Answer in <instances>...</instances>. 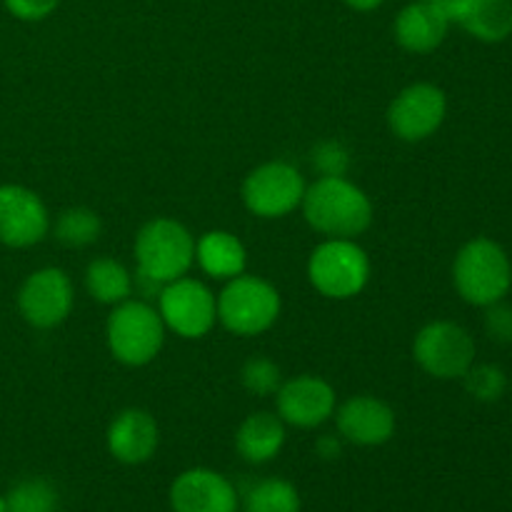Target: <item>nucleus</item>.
<instances>
[{"label": "nucleus", "instance_id": "bb28decb", "mask_svg": "<svg viewBox=\"0 0 512 512\" xmlns=\"http://www.w3.org/2000/svg\"><path fill=\"white\" fill-rule=\"evenodd\" d=\"M313 165L320 175H348L350 170V153L338 140H320L313 148Z\"/></svg>", "mask_w": 512, "mask_h": 512}, {"label": "nucleus", "instance_id": "aec40b11", "mask_svg": "<svg viewBox=\"0 0 512 512\" xmlns=\"http://www.w3.org/2000/svg\"><path fill=\"white\" fill-rule=\"evenodd\" d=\"M285 423L278 413H250L235 433V450L250 465H265L280 455L285 445Z\"/></svg>", "mask_w": 512, "mask_h": 512}, {"label": "nucleus", "instance_id": "c85d7f7f", "mask_svg": "<svg viewBox=\"0 0 512 512\" xmlns=\"http://www.w3.org/2000/svg\"><path fill=\"white\" fill-rule=\"evenodd\" d=\"M3 3L13 18L25 20V23H38V20L50 18L58 10L60 0H3Z\"/></svg>", "mask_w": 512, "mask_h": 512}, {"label": "nucleus", "instance_id": "2f4dec72", "mask_svg": "<svg viewBox=\"0 0 512 512\" xmlns=\"http://www.w3.org/2000/svg\"><path fill=\"white\" fill-rule=\"evenodd\" d=\"M0 512H8V508H5V498L0 495Z\"/></svg>", "mask_w": 512, "mask_h": 512}, {"label": "nucleus", "instance_id": "a211bd4d", "mask_svg": "<svg viewBox=\"0 0 512 512\" xmlns=\"http://www.w3.org/2000/svg\"><path fill=\"white\" fill-rule=\"evenodd\" d=\"M450 23L483 43H500L512 35V0H443Z\"/></svg>", "mask_w": 512, "mask_h": 512}, {"label": "nucleus", "instance_id": "cd10ccee", "mask_svg": "<svg viewBox=\"0 0 512 512\" xmlns=\"http://www.w3.org/2000/svg\"><path fill=\"white\" fill-rule=\"evenodd\" d=\"M485 330H488L490 338L500 345L512 343V305H505L503 300L488 305V313H485Z\"/></svg>", "mask_w": 512, "mask_h": 512}, {"label": "nucleus", "instance_id": "7ed1b4c3", "mask_svg": "<svg viewBox=\"0 0 512 512\" xmlns=\"http://www.w3.org/2000/svg\"><path fill=\"white\" fill-rule=\"evenodd\" d=\"M133 255L138 275L163 288L190 273L195 265V238L180 220L153 218L135 235Z\"/></svg>", "mask_w": 512, "mask_h": 512}, {"label": "nucleus", "instance_id": "423d86ee", "mask_svg": "<svg viewBox=\"0 0 512 512\" xmlns=\"http://www.w3.org/2000/svg\"><path fill=\"white\" fill-rule=\"evenodd\" d=\"M368 253L350 238H325L308 258V280L323 298L350 300L370 283Z\"/></svg>", "mask_w": 512, "mask_h": 512}, {"label": "nucleus", "instance_id": "9b49d317", "mask_svg": "<svg viewBox=\"0 0 512 512\" xmlns=\"http://www.w3.org/2000/svg\"><path fill=\"white\" fill-rule=\"evenodd\" d=\"M75 288L63 268H40L23 280L18 290V310L28 325L53 330L70 318Z\"/></svg>", "mask_w": 512, "mask_h": 512}, {"label": "nucleus", "instance_id": "4468645a", "mask_svg": "<svg viewBox=\"0 0 512 512\" xmlns=\"http://www.w3.org/2000/svg\"><path fill=\"white\" fill-rule=\"evenodd\" d=\"M333 418L340 438L358 448H380L398 428L395 410L375 395H353L335 408Z\"/></svg>", "mask_w": 512, "mask_h": 512}, {"label": "nucleus", "instance_id": "0eeeda50", "mask_svg": "<svg viewBox=\"0 0 512 512\" xmlns=\"http://www.w3.org/2000/svg\"><path fill=\"white\" fill-rule=\"evenodd\" d=\"M308 183L295 165L285 160H270L250 170L240 188V198L250 215L263 220L288 218L303 205Z\"/></svg>", "mask_w": 512, "mask_h": 512}, {"label": "nucleus", "instance_id": "dca6fc26", "mask_svg": "<svg viewBox=\"0 0 512 512\" xmlns=\"http://www.w3.org/2000/svg\"><path fill=\"white\" fill-rule=\"evenodd\" d=\"M108 453L123 465H143L160 445L158 420L143 408H125L110 420L105 433Z\"/></svg>", "mask_w": 512, "mask_h": 512}, {"label": "nucleus", "instance_id": "c756f323", "mask_svg": "<svg viewBox=\"0 0 512 512\" xmlns=\"http://www.w3.org/2000/svg\"><path fill=\"white\" fill-rule=\"evenodd\" d=\"M343 443L345 440L340 438V435H323V438L318 440V445H315V450H318L320 458L335 460L340 458V453H343Z\"/></svg>", "mask_w": 512, "mask_h": 512}, {"label": "nucleus", "instance_id": "9d476101", "mask_svg": "<svg viewBox=\"0 0 512 512\" xmlns=\"http://www.w3.org/2000/svg\"><path fill=\"white\" fill-rule=\"evenodd\" d=\"M448 98L435 83H413L400 90L388 105V128L403 143H423L445 123Z\"/></svg>", "mask_w": 512, "mask_h": 512}, {"label": "nucleus", "instance_id": "2eb2a0df", "mask_svg": "<svg viewBox=\"0 0 512 512\" xmlns=\"http://www.w3.org/2000/svg\"><path fill=\"white\" fill-rule=\"evenodd\" d=\"M168 500L173 512H238L240 508L235 485L210 468L183 470L170 485Z\"/></svg>", "mask_w": 512, "mask_h": 512}, {"label": "nucleus", "instance_id": "f3484780", "mask_svg": "<svg viewBox=\"0 0 512 512\" xmlns=\"http://www.w3.org/2000/svg\"><path fill=\"white\" fill-rule=\"evenodd\" d=\"M450 25L443 0H413L395 15L393 35L403 50L425 55L443 45Z\"/></svg>", "mask_w": 512, "mask_h": 512}, {"label": "nucleus", "instance_id": "ddd939ff", "mask_svg": "<svg viewBox=\"0 0 512 512\" xmlns=\"http://www.w3.org/2000/svg\"><path fill=\"white\" fill-rule=\"evenodd\" d=\"M50 233V213L43 198L25 185H0V243L33 248Z\"/></svg>", "mask_w": 512, "mask_h": 512}, {"label": "nucleus", "instance_id": "f03ea898", "mask_svg": "<svg viewBox=\"0 0 512 512\" xmlns=\"http://www.w3.org/2000/svg\"><path fill=\"white\" fill-rule=\"evenodd\" d=\"M165 333L168 328L158 308L138 298L113 305L105 323V343L110 355L125 368H143L153 363L163 350Z\"/></svg>", "mask_w": 512, "mask_h": 512}, {"label": "nucleus", "instance_id": "412c9836", "mask_svg": "<svg viewBox=\"0 0 512 512\" xmlns=\"http://www.w3.org/2000/svg\"><path fill=\"white\" fill-rule=\"evenodd\" d=\"M85 290L100 305H118L133 295V273L115 258H95L85 268Z\"/></svg>", "mask_w": 512, "mask_h": 512}, {"label": "nucleus", "instance_id": "f257e3e1", "mask_svg": "<svg viewBox=\"0 0 512 512\" xmlns=\"http://www.w3.org/2000/svg\"><path fill=\"white\" fill-rule=\"evenodd\" d=\"M300 210L310 228L325 238L355 240L373 225V203L345 175H320L305 188Z\"/></svg>", "mask_w": 512, "mask_h": 512}, {"label": "nucleus", "instance_id": "393cba45", "mask_svg": "<svg viewBox=\"0 0 512 512\" xmlns=\"http://www.w3.org/2000/svg\"><path fill=\"white\" fill-rule=\"evenodd\" d=\"M240 383L250 395L270 398L283 385V373L275 360L265 358V355H253L250 360H245L243 370H240Z\"/></svg>", "mask_w": 512, "mask_h": 512}, {"label": "nucleus", "instance_id": "39448f33", "mask_svg": "<svg viewBox=\"0 0 512 512\" xmlns=\"http://www.w3.org/2000/svg\"><path fill=\"white\" fill-rule=\"evenodd\" d=\"M218 323L238 338H255L275 325L283 310L278 288L260 275L228 280L218 298Z\"/></svg>", "mask_w": 512, "mask_h": 512}, {"label": "nucleus", "instance_id": "5701e85b", "mask_svg": "<svg viewBox=\"0 0 512 512\" xmlns=\"http://www.w3.org/2000/svg\"><path fill=\"white\" fill-rule=\"evenodd\" d=\"M245 512H300V493L290 480L265 478L248 490Z\"/></svg>", "mask_w": 512, "mask_h": 512}, {"label": "nucleus", "instance_id": "a878e982", "mask_svg": "<svg viewBox=\"0 0 512 512\" xmlns=\"http://www.w3.org/2000/svg\"><path fill=\"white\" fill-rule=\"evenodd\" d=\"M463 380L465 390H468L475 400H480V403H495V400L503 398L505 390H508V375H505V370L490 363H473L468 368V373L463 375Z\"/></svg>", "mask_w": 512, "mask_h": 512}, {"label": "nucleus", "instance_id": "6ab92c4d", "mask_svg": "<svg viewBox=\"0 0 512 512\" xmlns=\"http://www.w3.org/2000/svg\"><path fill=\"white\" fill-rule=\"evenodd\" d=\"M195 263L205 275L228 283L245 273L248 250H245L243 240L230 230H208L195 240Z\"/></svg>", "mask_w": 512, "mask_h": 512}, {"label": "nucleus", "instance_id": "6e6552de", "mask_svg": "<svg viewBox=\"0 0 512 512\" xmlns=\"http://www.w3.org/2000/svg\"><path fill=\"white\" fill-rule=\"evenodd\" d=\"M413 358L430 378H463L475 363V340L463 325L453 320H433L415 335Z\"/></svg>", "mask_w": 512, "mask_h": 512}, {"label": "nucleus", "instance_id": "4be33fe9", "mask_svg": "<svg viewBox=\"0 0 512 512\" xmlns=\"http://www.w3.org/2000/svg\"><path fill=\"white\" fill-rule=\"evenodd\" d=\"M53 230L58 243L65 248H88L103 233V220L93 208L75 205V208H65L55 218Z\"/></svg>", "mask_w": 512, "mask_h": 512}, {"label": "nucleus", "instance_id": "7c9ffc66", "mask_svg": "<svg viewBox=\"0 0 512 512\" xmlns=\"http://www.w3.org/2000/svg\"><path fill=\"white\" fill-rule=\"evenodd\" d=\"M343 3L358 13H370V10H378L385 0H343Z\"/></svg>", "mask_w": 512, "mask_h": 512}, {"label": "nucleus", "instance_id": "f8f14e48", "mask_svg": "<svg viewBox=\"0 0 512 512\" xmlns=\"http://www.w3.org/2000/svg\"><path fill=\"white\" fill-rule=\"evenodd\" d=\"M275 398V413L285 425L298 430H315L328 423L338 408L335 388L320 375H295L283 380Z\"/></svg>", "mask_w": 512, "mask_h": 512}, {"label": "nucleus", "instance_id": "1a4fd4ad", "mask_svg": "<svg viewBox=\"0 0 512 512\" xmlns=\"http://www.w3.org/2000/svg\"><path fill=\"white\" fill-rule=\"evenodd\" d=\"M158 313L165 328L173 330L178 338L198 340L218 323V300L208 285L183 275L163 285L158 295Z\"/></svg>", "mask_w": 512, "mask_h": 512}, {"label": "nucleus", "instance_id": "b1692460", "mask_svg": "<svg viewBox=\"0 0 512 512\" xmlns=\"http://www.w3.org/2000/svg\"><path fill=\"white\" fill-rule=\"evenodd\" d=\"M58 490L45 478H25L5 495L8 512H58Z\"/></svg>", "mask_w": 512, "mask_h": 512}, {"label": "nucleus", "instance_id": "20e7f679", "mask_svg": "<svg viewBox=\"0 0 512 512\" xmlns=\"http://www.w3.org/2000/svg\"><path fill=\"white\" fill-rule=\"evenodd\" d=\"M453 283L465 303L478 308L498 303L512 285L508 253L490 238L468 240L455 255Z\"/></svg>", "mask_w": 512, "mask_h": 512}]
</instances>
